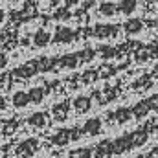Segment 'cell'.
Returning a JSON list of instances; mask_svg holds the SVG:
<instances>
[{"mask_svg":"<svg viewBox=\"0 0 158 158\" xmlns=\"http://www.w3.org/2000/svg\"><path fill=\"white\" fill-rule=\"evenodd\" d=\"M37 151H39V140H35V138H28V140H24L22 143H19V147H17L15 153H17L19 156L30 158V156H33Z\"/></svg>","mask_w":158,"mask_h":158,"instance_id":"6da1fadb","label":"cell"},{"mask_svg":"<svg viewBox=\"0 0 158 158\" xmlns=\"http://www.w3.org/2000/svg\"><path fill=\"white\" fill-rule=\"evenodd\" d=\"M79 134H81V132H76L74 129H61L57 134L52 136V143H55V145H64V143H68L70 140H77Z\"/></svg>","mask_w":158,"mask_h":158,"instance_id":"7a4b0ae2","label":"cell"},{"mask_svg":"<svg viewBox=\"0 0 158 158\" xmlns=\"http://www.w3.org/2000/svg\"><path fill=\"white\" fill-rule=\"evenodd\" d=\"M99 132H101V119L99 118L86 119L81 129V134H86V136H98Z\"/></svg>","mask_w":158,"mask_h":158,"instance_id":"3957f363","label":"cell"},{"mask_svg":"<svg viewBox=\"0 0 158 158\" xmlns=\"http://www.w3.org/2000/svg\"><path fill=\"white\" fill-rule=\"evenodd\" d=\"M74 39H76V33H74V30H70L68 26H59L57 31H55V35H53V42H59V44H63V42H72Z\"/></svg>","mask_w":158,"mask_h":158,"instance_id":"277c9868","label":"cell"},{"mask_svg":"<svg viewBox=\"0 0 158 158\" xmlns=\"http://www.w3.org/2000/svg\"><path fill=\"white\" fill-rule=\"evenodd\" d=\"M68 110H70V105H68V101H61V103H55L53 107H52V116L53 119H57V121H64V119L68 118Z\"/></svg>","mask_w":158,"mask_h":158,"instance_id":"5b68a950","label":"cell"},{"mask_svg":"<svg viewBox=\"0 0 158 158\" xmlns=\"http://www.w3.org/2000/svg\"><path fill=\"white\" fill-rule=\"evenodd\" d=\"M79 64V57L77 53H72V55H64L57 61V68L59 70H74Z\"/></svg>","mask_w":158,"mask_h":158,"instance_id":"8992f818","label":"cell"},{"mask_svg":"<svg viewBox=\"0 0 158 158\" xmlns=\"http://www.w3.org/2000/svg\"><path fill=\"white\" fill-rule=\"evenodd\" d=\"M11 103H13V107H15V109H24V107H28V105L31 103V101H30V94H28V92H24V90H19V92H15V94H13Z\"/></svg>","mask_w":158,"mask_h":158,"instance_id":"52a82bcc","label":"cell"},{"mask_svg":"<svg viewBox=\"0 0 158 158\" xmlns=\"http://www.w3.org/2000/svg\"><path fill=\"white\" fill-rule=\"evenodd\" d=\"M118 33V28L116 26H109V24H98L96 30H94V35L99 37V39H107V37H112Z\"/></svg>","mask_w":158,"mask_h":158,"instance_id":"ba28073f","label":"cell"},{"mask_svg":"<svg viewBox=\"0 0 158 158\" xmlns=\"http://www.w3.org/2000/svg\"><path fill=\"white\" fill-rule=\"evenodd\" d=\"M90 107H92V101H90V98H86V96H77L76 99H74V109L77 110V112H88L90 110Z\"/></svg>","mask_w":158,"mask_h":158,"instance_id":"9c48e42d","label":"cell"},{"mask_svg":"<svg viewBox=\"0 0 158 158\" xmlns=\"http://www.w3.org/2000/svg\"><path fill=\"white\" fill-rule=\"evenodd\" d=\"M28 94H30V101L31 103H40V101H44V98H46V88L44 86H31L30 90H28Z\"/></svg>","mask_w":158,"mask_h":158,"instance_id":"30bf717a","label":"cell"},{"mask_svg":"<svg viewBox=\"0 0 158 158\" xmlns=\"http://www.w3.org/2000/svg\"><path fill=\"white\" fill-rule=\"evenodd\" d=\"M50 40H52V35H50L46 30H39V31L33 35V44H35L37 48H44V46H48Z\"/></svg>","mask_w":158,"mask_h":158,"instance_id":"8fae6325","label":"cell"},{"mask_svg":"<svg viewBox=\"0 0 158 158\" xmlns=\"http://www.w3.org/2000/svg\"><path fill=\"white\" fill-rule=\"evenodd\" d=\"M28 123L31 125V127H46V123H48V116H46V112H33L30 118H28Z\"/></svg>","mask_w":158,"mask_h":158,"instance_id":"7c38bea8","label":"cell"},{"mask_svg":"<svg viewBox=\"0 0 158 158\" xmlns=\"http://www.w3.org/2000/svg\"><path fill=\"white\" fill-rule=\"evenodd\" d=\"M142 28H143V22L140 19H131L125 22V31L129 35H136L138 31H142Z\"/></svg>","mask_w":158,"mask_h":158,"instance_id":"4fadbf2b","label":"cell"},{"mask_svg":"<svg viewBox=\"0 0 158 158\" xmlns=\"http://www.w3.org/2000/svg\"><path fill=\"white\" fill-rule=\"evenodd\" d=\"M116 6H118V11L125 13V15H131L136 9L138 0H119V4H116Z\"/></svg>","mask_w":158,"mask_h":158,"instance_id":"5bb4252c","label":"cell"},{"mask_svg":"<svg viewBox=\"0 0 158 158\" xmlns=\"http://www.w3.org/2000/svg\"><path fill=\"white\" fill-rule=\"evenodd\" d=\"M99 13L105 15V17H112L114 13H118V6L112 4V2H103V4L99 6Z\"/></svg>","mask_w":158,"mask_h":158,"instance_id":"9a60e30c","label":"cell"},{"mask_svg":"<svg viewBox=\"0 0 158 158\" xmlns=\"http://www.w3.org/2000/svg\"><path fill=\"white\" fill-rule=\"evenodd\" d=\"M90 155H92V151L88 147H79L70 153V158H90Z\"/></svg>","mask_w":158,"mask_h":158,"instance_id":"2e32d148","label":"cell"},{"mask_svg":"<svg viewBox=\"0 0 158 158\" xmlns=\"http://www.w3.org/2000/svg\"><path fill=\"white\" fill-rule=\"evenodd\" d=\"M112 118L116 119L118 123H123V121H127V119L131 118V110H127V109H119V110H116V112L112 114Z\"/></svg>","mask_w":158,"mask_h":158,"instance_id":"e0dca14e","label":"cell"},{"mask_svg":"<svg viewBox=\"0 0 158 158\" xmlns=\"http://www.w3.org/2000/svg\"><path fill=\"white\" fill-rule=\"evenodd\" d=\"M7 63H9V59H7V55H6L4 52H0V70H4V68L7 66Z\"/></svg>","mask_w":158,"mask_h":158,"instance_id":"ac0fdd59","label":"cell"},{"mask_svg":"<svg viewBox=\"0 0 158 158\" xmlns=\"http://www.w3.org/2000/svg\"><path fill=\"white\" fill-rule=\"evenodd\" d=\"M96 77H98V72H88V74H85V76H83V81L90 83V81H94Z\"/></svg>","mask_w":158,"mask_h":158,"instance_id":"d6986e66","label":"cell"},{"mask_svg":"<svg viewBox=\"0 0 158 158\" xmlns=\"http://www.w3.org/2000/svg\"><path fill=\"white\" fill-rule=\"evenodd\" d=\"M64 4H66V7H72V6H77L79 0H64Z\"/></svg>","mask_w":158,"mask_h":158,"instance_id":"ffe728a7","label":"cell"},{"mask_svg":"<svg viewBox=\"0 0 158 158\" xmlns=\"http://www.w3.org/2000/svg\"><path fill=\"white\" fill-rule=\"evenodd\" d=\"M6 105H7L6 98H2V96H0V110H4V109H6Z\"/></svg>","mask_w":158,"mask_h":158,"instance_id":"44dd1931","label":"cell"},{"mask_svg":"<svg viewBox=\"0 0 158 158\" xmlns=\"http://www.w3.org/2000/svg\"><path fill=\"white\" fill-rule=\"evenodd\" d=\"M4 20H6V11H4V9L0 7V26L4 24Z\"/></svg>","mask_w":158,"mask_h":158,"instance_id":"7402d4cb","label":"cell"},{"mask_svg":"<svg viewBox=\"0 0 158 158\" xmlns=\"http://www.w3.org/2000/svg\"><path fill=\"white\" fill-rule=\"evenodd\" d=\"M48 2H50V4H57L59 0H48Z\"/></svg>","mask_w":158,"mask_h":158,"instance_id":"603a6c76","label":"cell"},{"mask_svg":"<svg viewBox=\"0 0 158 158\" xmlns=\"http://www.w3.org/2000/svg\"><path fill=\"white\" fill-rule=\"evenodd\" d=\"M136 158H143V156H136Z\"/></svg>","mask_w":158,"mask_h":158,"instance_id":"cb8c5ba5","label":"cell"}]
</instances>
